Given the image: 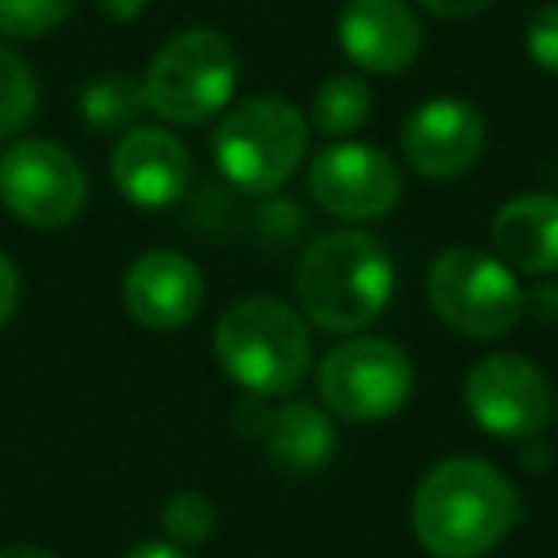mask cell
Returning <instances> with one entry per match:
<instances>
[{
  "instance_id": "cell-1",
  "label": "cell",
  "mask_w": 558,
  "mask_h": 558,
  "mask_svg": "<svg viewBox=\"0 0 558 558\" xmlns=\"http://www.w3.org/2000/svg\"><path fill=\"white\" fill-rule=\"evenodd\" d=\"M524 517L512 478L478 456H451L428 466L410 501V524L433 558H482L509 539Z\"/></svg>"
},
{
  "instance_id": "cell-2",
  "label": "cell",
  "mask_w": 558,
  "mask_h": 558,
  "mask_svg": "<svg viewBox=\"0 0 558 558\" xmlns=\"http://www.w3.org/2000/svg\"><path fill=\"white\" fill-rule=\"evenodd\" d=\"M395 299V260L387 245L356 226H337L311 241L295 264V303L322 333L352 337Z\"/></svg>"
},
{
  "instance_id": "cell-3",
  "label": "cell",
  "mask_w": 558,
  "mask_h": 558,
  "mask_svg": "<svg viewBox=\"0 0 558 558\" xmlns=\"http://www.w3.org/2000/svg\"><path fill=\"white\" fill-rule=\"evenodd\" d=\"M215 360L245 395L291 398L314 367L311 322L276 295H245L215 322Z\"/></svg>"
},
{
  "instance_id": "cell-4",
  "label": "cell",
  "mask_w": 558,
  "mask_h": 558,
  "mask_svg": "<svg viewBox=\"0 0 558 558\" xmlns=\"http://www.w3.org/2000/svg\"><path fill=\"white\" fill-rule=\"evenodd\" d=\"M311 123L276 93L248 96L218 116L210 154L230 187L245 195H276L311 149Z\"/></svg>"
},
{
  "instance_id": "cell-5",
  "label": "cell",
  "mask_w": 558,
  "mask_h": 558,
  "mask_svg": "<svg viewBox=\"0 0 558 558\" xmlns=\"http://www.w3.org/2000/svg\"><path fill=\"white\" fill-rule=\"evenodd\" d=\"M433 314L466 341H497L512 333L527 314V291L520 276L478 245H448L433 256L425 276Z\"/></svg>"
},
{
  "instance_id": "cell-6",
  "label": "cell",
  "mask_w": 558,
  "mask_h": 558,
  "mask_svg": "<svg viewBox=\"0 0 558 558\" xmlns=\"http://www.w3.org/2000/svg\"><path fill=\"white\" fill-rule=\"evenodd\" d=\"M238 93V50L215 27L172 35L146 65L142 96L169 126H199L218 119Z\"/></svg>"
},
{
  "instance_id": "cell-7",
  "label": "cell",
  "mask_w": 558,
  "mask_h": 558,
  "mask_svg": "<svg viewBox=\"0 0 558 558\" xmlns=\"http://www.w3.org/2000/svg\"><path fill=\"white\" fill-rule=\"evenodd\" d=\"M413 360L387 337L337 341L318 364V398L333 417L375 425L405 410L413 398Z\"/></svg>"
},
{
  "instance_id": "cell-8",
  "label": "cell",
  "mask_w": 558,
  "mask_h": 558,
  "mask_svg": "<svg viewBox=\"0 0 558 558\" xmlns=\"http://www.w3.org/2000/svg\"><path fill=\"white\" fill-rule=\"evenodd\" d=\"M0 203L32 230H62L88 203L85 169L62 142L20 138L0 154Z\"/></svg>"
},
{
  "instance_id": "cell-9",
  "label": "cell",
  "mask_w": 558,
  "mask_h": 558,
  "mask_svg": "<svg viewBox=\"0 0 558 558\" xmlns=\"http://www.w3.org/2000/svg\"><path fill=\"white\" fill-rule=\"evenodd\" d=\"M463 405L482 433L512 444L539 440L555 413L539 364L520 352L482 356L463 379Z\"/></svg>"
},
{
  "instance_id": "cell-10",
  "label": "cell",
  "mask_w": 558,
  "mask_h": 558,
  "mask_svg": "<svg viewBox=\"0 0 558 558\" xmlns=\"http://www.w3.org/2000/svg\"><path fill=\"white\" fill-rule=\"evenodd\" d=\"M402 169L372 142H333L306 165V195L341 222H375L402 203Z\"/></svg>"
},
{
  "instance_id": "cell-11",
  "label": "cell",
  "mask_w": 558,
  "mask_h": 558,
  "mask_svg": "<svg viewBox=\"0 0 558 558\" xmlns=\"http://www.w3.org/2000/svg\"><path fill=\"white\" fill-rule=\"evenodd\" d=\"M402 161L425 180H459L486 154V119L459 96H433L410 111L398 134Z\"/></svg>"
},
{
  "instance_id": "cell-12",
  "label": "cell",
  "mask_w": 558,
  "mask_h": 558,
  "mask_svg": "<svg viewBox=\"0 0 558 558\" xmlns=\"http://www.w3.org/2000/svg\"><path fill=\"white\" fill-rule=\"evenodd\" d=\"M192 149L169 126H131L111 154V184L142 210H165L192 187Z\"/></svg>"
},
{
  "instance_id": "cell-13",
  "label": "cell",
  "mask_w": 558,
  "mask_h": 558,
  "mask_svg": "<svg viewBox=\"0 0 558 558\" xmlns=\"http://www.w3.org/2000/svg\"><path fill=\"white\" fill-rule=\"evenodd\" d=\"M203 271L177 248H149L126 268L123 306L138 326L154 333H177L192 326L203 306Z\"/></svg>"
},
{
  "instance_id": "cell-14",
  "label": "cell",
  "mask_w": 558,
  "mask_h": 558,
  "mask_svg": "<svg viewBox=\"0 0 558 558\" xmlns=\"http://www.w3.org/2000/svg\"><path fill=\"white\" fill-rule=\"evenodd\" d=\"M421 16L405 0H344L337 43L344 58L375 77H398L421 54Z\"/></svg>"
},
{
  "instance_id": "cell-15",
  "label": "cell",
  "mask_w": 558,
  "mask_h": 558,
  "mask_svg": "<svg viewBox=\"0 0 558 558\" xmlns=\"http://www.w3.org/2000/svg\"><path fill=\"white\" fill-rule=\"evenodd\" d=\"M489 248L517 276H558V195L524 192L501 203L489 226Z\"/></svg>"
},
{
  "instance_id": "cell-16",
  "label": "cell",
  "mask_w": 558,
  "mask_h": 558,
  "mask_svg": "<svg viewBox=\"0 0 558 558\" xmlns=\"http://www.w3.org/2000/svg\"><path fill=\"white\" fill-rule=\"evenodd\" d=\"M264 448H268V459L279 471H288V474L322 471L337 451L333 413L318 402H306V398H291V402L271 410Z\"/></svg>"
},
{
  "instance_id": "cell-17",
  "label": "cell",
  "mask_w": 558,
  "mask_h": 558,
  "mask_svg": "<svg viewBox=\"0 0 558 558\" xmlns=\"http://www.w3.org/2000/svg\"><path fill=\"white\" fill-rule=\"evenodd\" d=\"M375 111V93L364 77L356 73H333L314 88L311 111H306V123L311 131H318L322 138H352L356 131H364L372 123Z\"/></svg>"
},
{
  "instance_id": "cell-18",
  "label": "cell",
  "mask_w": 558,
  "mask_h": 558,
  "mask_svg": "<svg viewBox=\"0 0 558 558\" xmlns=\"http://www.w3.org/2000/svg\"><path fill=\"white\" fill-rule=\"evenodd\" d=\"M142 111H146L142 81L126 77V73H108L81 93V116L100 134H126L131 126H138Z\"/></svg>"
},
{
  "instance_id": "cell-19",
  "label": "cell",
  "mask_w": 558,
  "mask_h": 558,
  "mask_svg": "<svg viewBox=\"0 0 558 558\" xmlns=\"http://www.w3.org/2000/svg\"><path fill=\"white\" fill-rule=\"evenodd\" d=\"M39 116V81L32 65L0 43V142H12Z\"/></svg>"
},
{
  "instance_id": "cell-20",
  "label": "cell",
  "mask_w": 558,
  "mask_h": 558,
  "mask_svg": "<svg viewBox=\"0 0 558 558\" xmlns=\"http://www.w3.org/2000/svg\"><path fill=\"white\" fill-rule=\"evenodd\" d=\"M215 524H218L215 501L207 494H199V489H177L161 509L165 535H169V543H177L184 550L207 543L215 535Z\"/></svg>"
},
{
  "instance_id": "cell-21",
  "label": "cell",
  "mask_w": 558,
  "mask_h": 558,
  "mask_svg": "<svg viewBox=\"0 0 558 558\" xmlns=\"http://www.w3.org/2000/svg\"><path fill=\"white\" fill-rule=\"evenodd\" d=\"M77 0H0V35L32 43L58 32L70 20Z\"/></svg>"
},
{
  "instance_id": "cell-22",
  "label": "cell",
  "mask_w": 558,
  "mask_h": 558,
  "mask_svg": "<svg viewBox=\"0 0 558 558\" xmlns=\"http://www.w3.org/2000/svg\"><path fill=\"white\" fill-rule=\"evenodd\" d=\"M524 47H527V58H532L547 77H558V4H539V9L527 16Z\"/></svg>"
},
{
  "instance_id": "cell-23",
  "label": "cell",
  "mask_w": 558,
  "mask_h": 558,
  "mask_svg": "<svg viewBox=\"0 0 558 558\" xmlns=\"http://www.w3.org/2000/svg\"><path fill=\"white\" fill-rule=\"evenodd\" d=\"M271 410H276V405H268V398L245 395L238 402V410H233V425H238L241 436L264 440V433H268V425H271Z\"/></svg>"
},
{
  "instance_id": "cell-24",
  "label": "cell",
  "mask_w": 558,
  "mask_h": 558,
  "mask_svg": "<svg viewBox=\"0 0 558 558\" xmlns=\"http://www.w3.org/2000/svg\"><path fill=\"white\" fill-rule=\"evenodd\" d=\"M20 311V268L9 253H0V329Z\"/></svg>"
},
{
  "instance_id": "cell-25",
  "label": "cell",
  "mask_w": 558,
  "mask_h": 558,
  "mask_svg": "<svg viewBox=\"0 0 558 558\" xmlns=\"http://www.w3.org/2000/svg\"><path fill=\"white\" fill-rule=\"evenodd\" d=\"M417 4L440 20H471V16H482L494 0H417Z\"/></svg>"
},
{
  "instance_id": "cell-26",
  "label": "cell",
  "mask_w": 558,
  "mask_h": 558,
  "mask_svg": "<svg viewBox=\"0 0 558 558\" xmlns=\"http://www.w3.org/2000/svg\"><path fill=\"white\" fill-rule=\"evenodd\" d=\"M93 4L100 16L116 20V24H131V20H138L149 9V0H93Z\"/></svg>"
},
{
  "instance_id": "cell-27",
  "label": "cell",
  "mask_w": 558,
  "mask_h": 558,
  "mask_svg": "<svg viewBox=\"0 0 558 558\" xmlns=\"http://www.w3.org/2000/svg\"><path fill=\"white\" fill-rule=\"evenodd\" d=\"M123 558H195V555H187L184 547H177V543H169V539H154V543H138V547L126 550Z\"/></svg>"
},
{
  "instance_id": "cell-28",
  "label": "cell",
  "mask_w": 558,
  "mask_h": 558,
  "mask_svg": "<svg viewBox=\"0 0 558 558\" xmlns=\"http://www.w3.org/2000/svg\"><path fill=\"white\" fill-rule=\"evenodd\" d=\"M0 558H58L47 547H35V543H12V547H0Z\"/></svg>"
},
{
  "instance_id": "cell-29",
  "label": "cell",
  "mask_w": 558,
  "mask_h": 558,
  "mask_svg": "<svg viewBox=\"0 0 558 558\" xmlns=\"http://www.w3.org/2000/svg\"><path fill=\"white\" fill-rule=\"evenodd\" d=\"M555 417H558V402H555Z\"/></svg>"
}]
</instances>
